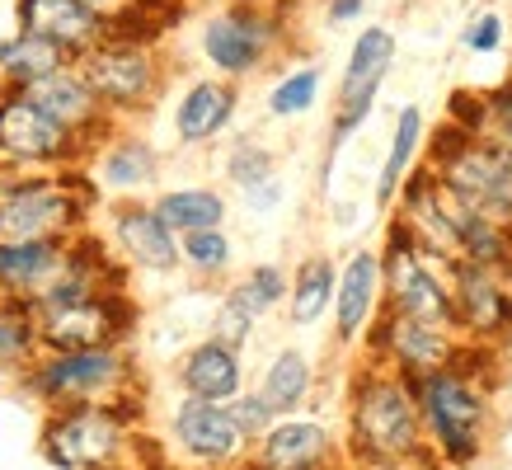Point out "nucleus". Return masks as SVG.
I'll return each mask as SVG.
<instances>
[{
    "mask_svg": "<svg viewBox=\"0 0 512 470\" xmlns=\"http://www.w3.org/2000/svg\"><path fill=\"white\" fill-rule=\"evenodd\" d=\"M348 428H353V452L367 466H409V461L428 456L419 400H414L409 376H400V372L357 376Z\"/></svg>",
    "mask_w": 512,
    "mask_h": 470,
    "instance_id": "obj_1",
    "label": "nucleus"
},
{
    "mask_svg": "<svg viewBox=\"0 0 512 470\" xmlns=\"http://www.w3.org/2000/svg\"><path fill=\"white\" fill-rule=\"evenodd\" d=\"M433 179L466 207L512 231V146L494 137H470L461 127H433Z\"/></svg>",
    "mask_w": 512,
    "mask_h": 470,
    "instance_id": "obj_2",
    "label": "nucleus"
},
{
    "mask_svg": "<svg viewBox=\"0 0 512 470\" xmlns=\"http://www.w3.org/2000/svg\"><path fill=\"white\" fill-rule=\"evenodd\" d=\"M409 386H414L423 433L433 438L437 456L447 466L480 461L484 423H489V395H484L480 376L456 372V367H437V372L409 376Z\"/></svg>",
    "mask_w": 512,
    "mask_h": 470,
    "instance_id": "obj_3",
    "label": "nucleus"
},
{
    "mask_svg": "<svg viewBox=\"0 0 512 470\" xmlns=\"http://www.w3.org/2000/svg\"><path fill=\"white\" fill-rule=\"evenodd\" d=\"M395 57H400L395 29H386V24L357 29L353 47H348V66H343V80H339V99H334V113H329V141H325V160H320V184H329L339 151L367 127L376 99H381V85H386L390 71H395Z\"/></svg>",
    "mask_w": 512,
    "mask_h": 470,
    "instance_id": "obj_4",
    "label": "nucleus"
},
{
    "mask_svg": "<svg viewBox=\"0 0 512 470\" xmlns=\"http://www.w3.org/2000/svg\"><path fill=\"white\" fill-rule=\"evenodd\" d=\"M99 104L113 113V123L151 113V104L165 90V66L151 43H127V38H99V43L76 62Z\"/></svg>",
    "mask_w": 512,
    "mask_h": 470,
    "instance_id": "obj_5",
    "label": "nucleus"
},
{
    "mask_svg": "<svg viewBox=\"0 0 512 470\" xmlns=\"http://www.w3.org/2000/svg\"><path fill=\"white\" fill-rule=\"evenodd\" d=\"M282 47V19L268 5H226L202 19L198 52L212 66V76L249 80L268 66V57Z\"/></svg>",
    "mask_w": 512,
    "mask_h": 470,
    "instance_id": "obj_6",
    "label": "nucleus"
},
{
    "mask_svg": "<svg viewBox=\"0 0 512 470\" xmlns=\"http://www.w3.org/2000/svg\"><path fill=\"white\" fill-rule=\"evenodd\" d=\"M127 447V414L118 400L62 405L43 428V456L62 470H104Z\"/></svg>",
    "mask_w": 512,
    "mask_h": 470,
    "instance_id": "obj_7",
    "label": "nucleus"
},
{
    "mask_svg": "<svg viewBox=\"0 0 512 470\" xmlns=\"http://www.w3.org/2000/svg\"><path fill=\"white\" fill-rule=\"evenodd\" d=\"M0 160L15 170H71L90 151L57 127L24 90H0Z\"/></svg>",
    "mask_w": 512,
    "mask_h": 470,
    "instance_id": "obj_8",
    "label": "nucleus"
},
{
    "mask_svg": "<svg viewBox=\"0 0 512 470\" xmlns=\"http://www.w3.org/2000/svg\"><path fill=\"white\" fill-rule=\"evenodd\" d=\"M33 320H38V344L47 353H66V348L123 344V334L132 329L137 311L127 306L123 287H109V292H90V297H76V301L38 306Z\"/></svg>",
    "mask_w": 512,
    "mask_h": 470,
    "instance_id": "obj_9",
    "label": "nucleus"
},
{
    "mask_svg": "<svg viewBox=\"0 0 512 470\" xmlns=\"http://www.w3.org/2000/svg\"><path fill=\"white\" fill-rule=\"evenodd\" d=\"M127 353L118 344L109 348H66V353H47L29 372L33 395H43L52 405H85V400H109L123 391L127 381Z\"/></svg>",
    "mask_w": 512,
    "mask_h": 470,
    "instance_id": "obj_10",
    "label": "nucleus"
},
{
    "mask_svg": "<svg viewBox=\"0 0 512 470\" xmlns=\"http://www.w3.org/2000/svg\"><path fill=\"white\" fill-rule=\"evenodd\" d=\"M447 282H451V315H456V329L466 339H475V344H503V339H512L508 273L470 264V259H456L447 268Z\"/></svg>",
    "mask_w": 512,
    "mask_h": 470,
    "instance_id": "obj_11",
    "label": "nucleus"
},
{
    "mask_svg": "<svg viewBox=\"0 0 512 470\" xmlns=\"http://www.w3.org/2000/svg\"><path fill=\"white\" fill-rule=\"evenodd\" d=\"M376 329L367 334V348L376 358H386L390 367L400 376H423V372H437L456 358V348L466 334L456 329H442V325H423V320H409V315L390 311L386 301L376 306Z\"/></svg>",
    "mask_w": 512,
    "mask_h": 470,
    "instance_id": "obj_12",
    "label": "nucleus"
},
{
    "mask_svg": "<svg viewBox=\"0 0 512 470\" xmlns=\"http://www.w3.org/2000/svg\"><path fill=\"white\" fill-rule=\"evenodd\" d=\"M24 94H29L33 104H38L57 127H66L85 151H94V146L118 127L113 123V113L99 104V94L85 85V76L76 71V62L62 66V71H52V76H43V80H33V85H24Z\"/></svg>",
    "mask_w": 512,
    "mask_h": 470,
    "instance_id": "obj_13",
    "label": "nucleus"
},
{
    "mask_svg": "<svg viewBox=\"0 0 512 470\" xmlns=\"http://www.w3.org/2000/svg\"><path fill=\"white\" fill-rule=\"evenodd\" d=\"M109 245L123 264L146 268V273H174L179 268V235L156 217V207L137 203V198H118L113 203Z\"/></svg>",
    "mask_w": 512,
    "mask_h": 470,
    "instance_id": "obj_14",
    "label": "nucleus"
},
{
    "mask_svg": "<svg viewBox=\"0 0 512 470\" xmlns=\"http://www.w3.org/2000/svg\"><path fill=\"white\" fill-rule=\"evenodd\" d=\"M160 146L141 132H127L123 123L113 127L109 137L90 151V179L99 193H113V198H137L160 179Z\"/></svg>",
    "mask_w": 512,
    "mask_h": 470,
    "instance_id": "obj_15",
    "label": "nucleus"
},
{
    "mask_svg": "<svg viewBox=\"0 0 512 470\" xmlns=\"http://www.w3.org/2000/svg\"><path fill=\"white\" fill-rule=\"evenodd\" d=\"M174 442H179L193 461H202V466H226V461H235V456L245 452L249 438L235 428L231 409L221 405V400L188 395L184 405L174 409Z\"/></svg>",
    "mask_w": 512,
    "mask_h": 470,
    "instance_id": "obj_16",
    "label": "nucleus"
},
{
    "mask_svg": "<svg viewBox=\"0 0 512 470\" xmlns=\"http://www.w3.org/2000/svg\"><path fill=\"white\" fill-rule=\"evenodd\" d=\"M240 113V85L226 76H202L193 80L179 104H174V141L179 146H212V141L235 123Z\"/></svg>",
    "mask_w": 512,
    "mask_h": 470,
    "instance_id": "obj_17",
    "label": "nucleus"
},
{
    "mask_svg": "<svg viewBox=\"0 0 512 470\" xmlns=\"http://www.w3.org/2000/svg\"><path fill=\"white\" fill-rule=\"evenodd\" d=\"M15 24L57 43L71 62H80L104 38V19L85 10L80 0H15Z\"/></svg>",
    "mask_w": 512,
    "mask_h": 470,
    "instance_id": "obj_18",
    "label": "nucleus"
},
{
    "mask_svg": "<svg viewBox=\"0 0 512 470\" xmlns=\"http://www.w3.org/2000/svg\"><path fill=\"white\" fill-rule=\"evenodd\" d=\"M376 306H381V254L357 250L343 259L339 282H334V334L339 344H357L367 325H372Z\"/></svg>",
    "mask_w": 512,
    "mask_h": 470,
    "instance_id": "obj_19",
    "label": "nucleus"
},
{
    "mask_svg": "<svg viewBox=\"0 0 512 470\" xmlns=\"http://www.w3.org/2000/svg\"><path fill=\"white\" fill-rule=\"evenodd\" d=\"M66 264V240H0V297L38 301Z\"/></svg>",
    "mask_w": 512,
    "mask_h": 470,
    "instance_id": "obj_20",
    "label": "nucleus"
},
{
    "mask_svg": "<svg viewBox=\"0 0 512 470\" xmlns=\"http://www.w3.org/2000/svg\"><path fill=\"white\" fill-rule=\"evenodd\" d=\"M226 179H231V188L245 198V207L254 217H268V212L282 207L278 156H273L259 137L231 141V151H226Z\"/></svg>",
    "mask_w": 512,
    "mask_h": 470,
    "instance_id": "obj_21",
    "label": "nucleus"
},
{
    "mask_svg": "<svg viewBox=\"0 0 512 470\" xmlns=\"http://www.w3.org/2000/svg\"><path fill=\"white\" fill-rule=\"evenodd\" d=\"M240 376H245L240 372V348H226L217 339H202L179 362V381L198 400H231V395H240Z\"/></svg>",
    "mask_w": 512,
    "mask_h": 470,
    "instance_id": "obj_22",
    "label": "nucleus"
},
{
    "mask_svg": "<svg viewBox=\"0 0 512 470\" xmlns=\"http://www.w3.org/2000/svg\"><path fill=\"white\" fill-rule=\"evenodd\" d=\"M329 456V433L320 423L287 419L259 438V470H315Z\"/></svg>",
    "mask_w": 512,
    "mask_h": 470,
    "instance_id": "obj_23",
    "label": "nucleus"
},
{
    "mask_svg": "<svg viewBox=\"0 0 512 470\" xmlns=\"http://www.w3.org/2000/svg\"><path fill=\"white\" fill-rule=\"evenodd\" d=\"M423 141H428V118H423L419 104H404V109L395 113L386 160H381V174H376V207H390V203H395L400 184L409 179L414 160H419Z\"/></svg>",
    "mask_w": 512,
    "mask_h": 470,
    "instance_id": "obj_24",
    "label": "nucleus"
},
{
    "mask_svg": "<svg viewBox=\"0 0 512 470\" xmlns=\"http://www.w3.org/2000/svg\"><path fill=\"white\" fill-rule=\"evenodd\" d=\"M62 66H71V57L57 43L38 38V33L15 29L0 38V90H24V85L52 76Z\"/></svg>",
    "mask_w": 512,
    "mask_h": 470,
    "instance_id": "obj_25",
    "label": "nucleus"
},
{
    "mask_svg": "<svg viewBox=\"0 0 512 470\" xmlns=\"http://www.w3.org/2000/svg\"><path fill=\"white\" fill-rule=\"evenodd\" d=\"M156 217L170 226L174 235H188V231H207V226H226L231 217V203L226 193L212 184H184V188H165L156 193Z\"/></svg>",
    "mask_w": 512,
    "mask_h": 470,
    "instance_id": "obj_26",
    "label": "nucleus"
},
{
    "mask_svg": "<svg viewBox=\"0 0 512 470\" xmlns=\"http://www.w3.org/2000/svg\"><path fill=\"white\" fill-rule=\"evenodd\" d=\"M334 282L339 264L329 254H306L296 273L287 278V306H292V325H315L320 315L334 306Z\"/></svg>",
    "mask_w": 512,
    "mask_h": 470,
    "instance_id": "obj_27",
    "label": "nucleus"
},
{
    "mask_svg": "<svg viewBox=\"0 0 512 470\" xmlns=\"http://www.w3.org/2000/svg\"><path fill=\"white\" fill-rule=\"evenodd\" d=\"M320 90H325V71L315 62L282 71V76L273 80V90H268V118H282V123L306 118V113L320 104Z\"/></svg>",
    "mask_w": 512,
    "mask_h": 470,
    "instance_id": "obj_28",
    "label": "nucleus"
},
{
    "mask_svg": "<svg viewBox=\"0 0 512 470\" xmlns=\"http://www.w3.org/2000/svg\"><path fill=\"white\" fill-rule=\"evenodd\" d=\"M306 391H311V362H306V353L287 348V353H278V358L268 362L259 395H264V405L273 414H292L306 400Z\"/></svg>",
    "mask_w": 512,
    "mask_h": 470,
    "instance_id": "obj_29",
    "label": "nucleus"
},
{
    "mask_svg": "<svg viewBox=\"0 0 512 470\" xmlns=\"http://www.w3.org/2000/svg\"><path fill=\"white\" fill-rule=\"evenodd\" d=\"M235 264V240L226 226H207V231L179 235V268H188L193 278H221Z\"/></svg>",
    "mask_w": 512,
    "mask_h": 470,
    "instance_id": "obj_30",
    "label": "nucleus"
},
{
    "mask_svg": "<svg viewBox=\"0 0 512 470\" xmlns=\"http://www.w3.org/2000/svg\"><path fill=\"white\" fill-rule=\"evenodd\" d=\"M226 297L240 301L254 320H259V315H268V311H278L282 301H287V268H282V264H254L245 278L226 292Z\"/></svg>",
    "mask_w": 512,
    "mask_h": 470,
    "instance_id": "obj_31",
    "label": "nucleus"
},
{
    "mask_svg": "<svg viewBox=\"0 0 512 470\" xmlns=\"http://www.w3.org/2000/svg\"><path fill=\"white\" fill-rule=\"evenodd\" d=\"M38 353V320L24 301H0V367L29 362Z\"/></svg>",
    "mask_w": 512,
    "mask_h": 470,
    "instance_id": "obj_32",
    "label": "nucleus"
},
{
    "mask_svg": "<svg viewBox=\"0 0 512 470\" xmlns=\"http://www.w3.org/2000/svg\"><path fill=\"white\" fill-rule=\"evenodd\" d=\"M447 123L470 132V137H484L489 127V99L480 90H451L447 94Z\"/></svg>",
    "mask_w": 512,
    "mask_h": 470,
    "instance_id": "obj_33",
    "label": "nucleus"
},
{
    "mask_svg": "<svg viewBox=\"0 0 512 470\" xmlns=\"http://www.w3.org/2000/svg\"><path fill=\"white\" fill-rule=\"evenodd\" d=\"M503 38H508V24H503L498 10H484V15H475L466 29H461V47L475 52V57H494L498 47H503Z\"/></svg>",
    "mask_w": 512,
    "mask_h": 470,
    "instance_id": "obj_34",
    "label": "nucleus"
},
{
    "mask_svg": "<svg viewBox=\"0 0 512 470\" xmlns=\"http://www.w3.org/2000/svg\"><path fill=\"white\" fill-rule=\"evenodd\" d=\"M249 334H254V315L240 306V301H221L217 306V320H212V339L226 348H245L249 344Z\"/></svg>",
    "mask_w": 512,
    "mask_h": 470,
    "instance_id": "obj_35",
    "label": "nucleus"
},
{
    "mask_svg": "<svg viewBox=\"0 0 512 470\" xmlns=\"http://www.w3.org/2000/svg\"><path fill=\"white\" fill-rule=\"evenodd\" d=\"M226 409H231L235 428H240L249 442L264 438L268 428H273V419H278V414L264 405V395H231V405H226Z\"/></svg>",
    "mask_w": 512,
    "mask_h": 470,
    "instance_id": "obj_36",
    "label": "nucleus"
},
{
    "mask_svg": "<svg viewBox=\"0 0 512 470\" xmlns=\"http://www.w3.org/2000/svg\"><path fill=\"white\" fill-rule=\"evenodd\" d=\"M484 99H489V127H484V137L512 146V80H503V85L489 90Z\"/></svg>",
    "mask_w": 512,
    "mask_h": 470,
    "instance_id": "obj_37",
    "label": "nucleus"
},
{
    "mask_svg": "<svg viewBox=\"0 0 512 470\" xmlns=\"http://www.w3.org/2000/svg\"><path fill=\"white\" fill-rule=\"evenodd\" d=\"M362 15H367V0H325V24H329V29L357 24Z\"/></svg>",
    "mask_w": 512,
    "mask_h": 470,
    "instance_id": "obj_38",
    "label": "nucleus"
},
{
    "mask_svg": "<svg viewBox=\"0 0 512 470\" xmlns=\"http://www.w3.org/2000/svg\"><path fill=\"white\" fill-rule=\"evenodd\" d=\"M80 5H85V10H94V15L104 19V24H109V19H118L123 10H132L127 0H80Z\"/></svg>",
    "mask_w": 512,
    "mask_h": 470,
    "instance_id": "obj_39",
    "label": "nucleus"
},
{
    "mask_svg": "<svg viewBox=\"0 0 512 470\" xmlns=\"http://www.w3.org/2000/svg\"><path fill=\"white\" fill-rule=\"evenodd\" d=\"M24 174H29V170H15V165H5V160H0V198H5V193H10Z\"/></svg>",
    "mask_w": 512,
    "mask_h": 470,
    "instance_id": "obj_40",
    "label": "nucleus"
},
{
    "mask_svg": "<svg viewBox=\"0 0 512 470\" xmlns=\"http://www.w3.org/2000/svg\"><path fill=\"white\" fill-rule=\"evenodd\" d=\"M104 470H113V466H104Z\"/></svg>",
    "mask_w": 512,
    "mask_h": 470,
    "instance_id": "obj_41",
    "label": "nucleus"
}]
</instances>
